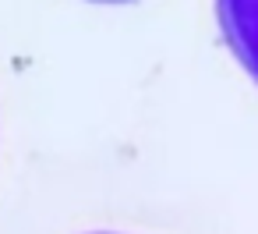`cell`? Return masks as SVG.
Returning <instances> with one entry per match:
<instances>
[{
    "label": "cell",
    "instance_id": "cell-1",
    "mask_svg": "<svg viewBox=\"0 0 258 234\" xmlns=\"http://www.w3.org/2000/svg\"><path fill=\"white\" fill-rule=\"evenodd\" d=\"M216 18L230 54L258 82V0H216Z\"/></svg>",
    "mask_w": 258,
    "mask_h": 234
},
{
    "label": "cell",
    "instance_id": "cell-2",
    "mask_svg": "<svg viewBox=\"0 0 258 234\" xmlns=\"http://www.w3.org/2000/svg\"><path fill=\"white\" fill-rule=\"evenodd\" d=\"M96 4H127V0H96Z\"/></svg>",
    "mask_w": 258,
    "mask_h": 234
}]
</instances>
